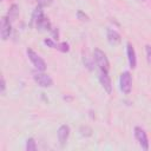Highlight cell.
Masks as SVG:
<instances>
[{
    "instance_id": "1",
    "label": "cell",
    "mask_w": 151,
    "mask_h": 151,
    "mask_svg": "<svg viewBox=\"0 0 151 151\" xmlns=\"http://www.w3.org/2000/svg\"><path fill=\"white\" fill-rule=\"evenodd\" d=\"M93 60L97 64V66L99 67V70L105 71V72H109V70H110L109 59H107L106 54L100 48H94L93 50Z\"/></svg>"
},
{
    "instance_id": "2",
    "label": "cell",
    "mask_w": 151,
    "mask_h": 151,
    "mask_svg": "<svg viewBox=\"0 0 151 151\" xmlns=\"http://www.w3.org/2000/svg\"><path fill=\"white\" fill-rule=\"evenodd\" d=\"M26 53H27V57H28V59L31 60V63L33 64V66L35 67V70H38V71H45L46 70V63H45V60L37 53V52H34L32 48H27L26 50Z\"/></svg>"
},
{
    "instance_id": "3",
    "label": "cell",
    "mask_w": 151,
    "mask_h": 151,
    "mask_svg": "<svg viewBox=\"0 0 151 151\" xmlns=\"http://www.w3.org/2000/svg\"><path fill=\"white\" fill-rule=\"evenodd\" d=\"M34 81L40 86V87H51L53 85V80L51 76L44 73V71H33L32 73Z\"/></svg>"
},
{
    "instance_id": "4",
    "label": "cell",
    "mask_w": 151,
    "mask_h": 151,
    "mask_svg": "<svg viewBox=\"0 0 151 151\" xmlns=\"http://www.w3.org/2000/svg\"><path fill=\"white\" fill-rule=\"evenodd\" d=\"M119 85H120V91L124 94H129L131 92V90H132V77H131L130 72L125 71L120 74Z\"/></svg>"
},
{
    "instance_id": "5",
    "label": "cell",
    "mask_w": 151,
    "mask_h": 151,
    "mask_svg": "<svg viewBox=\"0 0 151 151\" xmlns=\"http://www.w3.org/2000/svg\"><path fill=\"white\" fill-rule=\"evenodd\" d=\"M134 137L138 140V143L143 150H145V151L149 150V139H147V134L144 129H142L140 126H136L134 127Z\"/></svg>"
},
{
    "instance_id": "6",
    "label": "cell",
    "mask_w": 151,
    "mask_h": 151,
    "mask_svg": "<svg viewBox=\"0 0 151 151\" xmlns=\"http://www.w3.org/2000/svg\"><path fill=\"white\" fill-rule=\"evenodd\" d=\"M11 20L7 17H2L1 21H0V35L2 40H7L11 35V31H12V26H11Z\"/></svg>"
},
{
    "instance_id": "7",
    "label": "cell",
    "mask_w": 151,
    "mask_h": 151,
    "mask_svg": "<svg viewBox=\"0 0 151 151\" xmlns=\"http://www.w3.org/2000/svg\"><path fill=\"white\" fill-rule=\"evenodd\" d=\"M99 81H100V85L103 86L104 91L110 94L112 92V83H111V79H110L107 72L99 70Z\"/></svg>"
},
{
    "instance_id": "8",
    "label": "cell",
    "mask_w": 151,
    "mask_h": 151,
    "mask_svg": "<svg viewBox=\"0 0 151 151\" xmlns=\"http://www.w3.org/2000/svg\"><path fill=\"white\" fill-rule=\"evenodd\" d=\"M46 17H45V14H44V11H42V7H40V6H37L35 8H34V11H33V13H32V20H31V22H32V25L34 26V27H39V25L44 21V19H45Z\"/></svg>"
},
{
    "instance_id": "9",
    "label": "cell",
    "mask_w": 151,
    "mask_h": 151,
    "mask_svg": "<svg viewBox=\"0 0 151 151\" xmlns=\"http://www.w3.org/2000/svg\"><path fill=\"white\" fill-rule=\"evenodd\" d=\"M70 131H71L70 130V126L66 125V124L61 125L58 129V140H59V143H60L61 146H64L67 143V139L70 137Z\"/></svg>"
},
{
    "instance_id": "10",
    "label": "cell",
    "mask_w": 151,
    "mask_h": 151,
    "mask_svg": "<svg viewBox=\"0 0 151 151\" xmlns=\"http://www.w3.org/2000/svg\"><path fill=\"white\" fill-rule=\"evenodd\" d=\"M126 53H127V59L131 68H136L137 66V57H136V51L134 47L131 45V42L126 44Z\"/></svg>"
},
{
    "instance_id": "11",
    "label": "cell",
    "mask_w": 151,
    "mask_h": 151,
    "mask_svg": "<svg viewBox=\"0 0 151 151\" xmlns=\"http://www.w3.org/2000/svg\"><path fill=\"white\" fill-rule=\"evenodd\" d=\"M107 40H109V42H110L111 45L117 46L118 44H120L122 37H120V34H119L116 29L109 28V29H107Z\"/></svg>"
},
{
    "instance_id": "12",
    "label": "cell",
    "mask_w": 151,
    "mask_h": 151,
    "mask_svg": "<svg viewBox=\"0 0 151 151\" xmlns=\"http://www.w3.org/2000/svg\"><path fill=\"white\" fill-rule=\"evenodd\" d=\"M18 15H19V7H18V5L13 4V5L9 7L8 12H7V18H8V19L11 20V22H12V21H14V20L18 18Z\"/></svg>"
},
{
    "instance_id": "13",
    "label": "cell",
    "mask_w": 151,
    "mask_h": 151,
    "mask_svg": "<svg viewBox=\"0 0 151 151\" xmlns=\"http://www.w3.org/2000/svg\"><path fill=\"white\" fill-rule=\"evenodd\" d=\"M26 150L27 151H35L37 150V143L34 138H28L26 140Z\"/></svg>"
},
{
    "instance_id": "14",
    "label": "cell",
    "mask_w": 151,
    "mask_h": 151,
    "mask_svg": "<svg viewBox=\"0 0 151 151\" xmlns=\"http://www.w3.org/2000/svg\"><path fill=\"white\" fill-rule=\"evenodd\" d=\"M58 51H60V52H64V53H66V52H68L70 51V46H68V44L67 42H59V44H57V47H55Z\"/></svg>"
},
{
    "instance_id": "15",
    "label": "cell",
    "mask_w": 151,
    "mask_h": 151,
    "mask_svg": "<svg viewBox=\"0 0 151 151\" xmlns=\"http://www.w3.org/2000/svg\"><path fill=\"white\" fill-rule=\"evenodd\" d=\"M80 133H81V136L88 137V136L92 134V130H91V127H88V126H81V127H80Z\"/></svg>"
},
{
    "instance_id": "16",
    "label": "cell",
    "mask_w": 151,
    "mask_h": 151,
    "mask_svg": "<svg viewBox=\"0 0 151 151\" xmlns=\"http://www.w3.org/2000/svg\"><path fill=\"white\" fill-rule=\"evenodd\" d=\"M35 1H37L38 6H40V7H48L53 2V0H35Z\"/></svg>"
},
{
    "instance_id": "17",
    "label": "cell",
    "mask_w": 151,
    "mask_h": 151,
    "mask_svg": "<svg viewBox=\"0 0 151 151\" xmlns=\"http://www.w3.org/2000/svg\"><path fill=\"white\" fill-rule=\"evenodd\" d=\"M44 44L47 45V46L51 47V48H55V47H57V42H55L53 39H51V38L45 39V40H44Z\"/></svg>"
},
{
    "instance_id": "18",
    "label": "cell",
    "mask_w": 151,
    "mask_h": 151,
    "mask_svg": "<svg viewBox=\"0 0 151 151\" xmlns=\"http://www.w3.org/2000/svg\"><path fill=\"white\" fill-rule=\"evenodd\" d=\"M145 52H146V60L151 65V46L150 45H146L145 46Z\"/></svg>"
},
{
    "instance_id": "19",
    "label": "cell",
    "mask_w": 151,
    "mask_h": 151,
    "mask_svg": "<svg viewBox=\"0 0 151 151\" xmlns=\"http://www.w3.org/2000/svg\"><path fill=\"white\" fill-rule=\"evenodd\" d=\"M77 15H78V18H79L81 21H87V20H88V17H87L85 13H83L81 11H78Z\"/></svg>"
},
{
    "instance_id": "20",
    "label": "cell",
    "mask_w": 151,
    "mask_h": 151,
    "mask_svg": "<svg viewBox=\"0 0 151 151\" xmlns=\"http://www.w3.org/2000/svg\"><path fill=\"white\" fill-rule=\"evenodd\" d=\"M0 92H1V94H4L5 93V90H6V81H5V78L4 77H1V85H0Z\"/></svg>"
}]
</instances>
